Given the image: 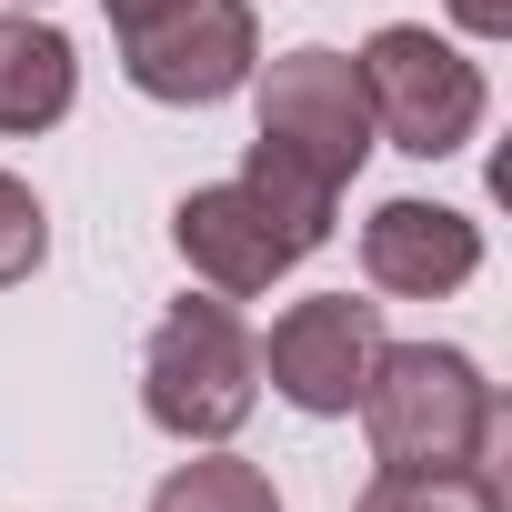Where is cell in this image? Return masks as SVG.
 I'll list each match as a JSON object with an SVG mask.
<instances>
[{"instance_id": "obj_1", "label": "cell", "mask_w": 512, "mask_h": 512, "mask_svg": "<svg viewBox=\"0 0 512 512\" xmlns=\"http://www.w3.org/2000/svg\"><path fill=\"white\" fill-rule=\"evenodd\" d=\"M352 412H362L382 472H472L502 442V392L452 342H382Z\"/></svg>"}, {"instance_id": "obj_2", "label": "cell", "mask_w": 512, "mask_h": 512, "mask_svg": "<svg viewBox=\"0 0 512 512\" xmlns=\"http://www.w3.org/2000/svg\"><path fill=\"white\" fill-rule=\"evenodd\" d=\"M251 402H262V342L241 332V312L221 292L171 302L151 322V342H141V412H151V432L201 452V442H231L251 422Z\"/></svg>"}, {"instance_id": "obj_3", "label": "cell", "mask_w": 512, "mask_h": 512, "mask_svg": "<svg viewBox=\"0 0 512 512\" xmlns=\"http://www.w3.org/2000/svg\"><path fill=\"white\" fill-rule=\"evenodd\" d=\"M352 61H362V91H372V131H382L392 151H412V161L472 151V131H482V111H492L482 61H462V51L432 41L422 21H382Z\"/></svg>"}, {"instance_id": "obj_4", "label": "cell", "mask_w": 512, "mask_h": 512, "mask_svg": "<svg viewBox=\"0 0 512 512\" xmlns=\"http://www.w3.org/2000/svg\"><path fill=\"white\" fill-rule=\"evenodd\" d=\"M121 41V71L141 101H171V111H211L231 101L251 71H262V21H251V0H161L141 11Z\"/></svg>"}, {"instance_id": "obj_5", "label": "cell", "mask_w": 512, "mask_h": 512, "mask_svg": "<svg viewBox=\"0 0 512 512\" xmlns=\"http://www.w3.org/2000/svg\"><path fill=\"white\" fill-rule=\"evenodd\" d=\"M251 81H262V141L292 151L302 171H322L332 191L382 151V131H372V91H362V61H352V51L302 41V51L262 61Z\"/></svg>"}, {"instance_id": "obj_6", "label": "cell", "mask_w": 512, "mask_h": 512, "mask_svg": "<svg viewBox=\"0 0 512 512\" xmlns=\"http://www.w3.org/2000/svg\"><path fill=\"white\" fill-rule=\"evenodd\" d=\"M382 342H392V332H382V302L312 292V302H292V312L272 322V342H262V382H272L292 412L342 422V412L362 402V382H372Z\"/></svg>"}, {"instance_id": "obj_7", "label": "cell", "mask_w": 512, "mask_h": 512, "mask_svg": "<svg viewBox=\"0 0 512 512\" xmlns=\"http://www.w3.org/2000/svg\"><path fill=\"white\" fill-rule=\"evenodd\" d=\"M171 251H181V272H191L201 292H221V302H251V292H272L292 262H312V251L272 221V201L251 191L241 171L171 201Z\"/></svg>"}, {"instance_id": "obj_8", "label": "cell", "mask_w": 512, "mask_h": 512, "mask_svg": "<svg viewBox=\"0 0 512 512\" xmlns=\"http://www.w3.org/2000/svg\"><path fill=\"white\" fill-rule=\"evenodd\" d=\"M482 272V221L452 211V201H382L362 221V282L392 292V302H442Z\"/></svg>"}, {"instance_id": "obj_9", "label": "cell", "mask_w": 512, "mask_h": 512, "mask_svg": "<svg viewBox=\"0 0 512 512\" xmlns=\"http://www.w3.org/2000/svg\"><path fill=\"white\" fill-rule=\"evenodd\" d=\"M71 101H81V51H71V31H51V21H31V11H0V131L31 141V131L71 121Z\"/></svg>"}, {"instance_id": "obj_10", "label": "cell", "mask_w": 512, "mask_h": 512, "mask_svg": "<svg viewBox=\"0 0 512 512\" xmlns=\"http://www.w3.org/2000/svg\"><path fill=\"white\" fill-rule=\"evenodd\" d=\"M151 512H282V492H272L262 462H241V452L201 442L191 462H171V472L151 482Z\"/></svg>"}, {"instance_id": "obj_11", "label": "cell", "mask_w": 512, "mask_h": 512, "mask_svg": "<svg viewBox=\"0 0 512 512\" xmlns=\"http://www.w3.org/2000/svg\"><path fill=\"white\" fill-rule=\"evenodd\" d=\"M241 181L272 201V221H282V231H292L302 251H322V241H332V211H342V191H332L322 171H302L292 151H272L262 131H251V161H241Z\"/></svg>"}, {"instance_id": "obj_12", "label": "cell", "mask_w": 512, "mask_h": 512, "mask_svg": "<svg viewBox=\"0 0 512 512\" xmlns=\"http://www.w3.org/2000/svg\"><path fill=\"white\" fill-rule=\"evenodd\" d=\"M352 512H502V472L472 462V472H372Z\"/></svg>"}, {"instance_id": "obj_13", "label": "cell", "mask_w": 512, "mask_h": 512, "mask_svg": "<svg viewBox=\"0 0 512 512\" xmlns=\"http://www.w3.org/2000/svg\"><path fill=\"white\" fill-rule=\"evenodd\" d=\"M41 262H51V211L21 171H0V292H21Z\"/></svg>"}, {"instance_id": "obj_14", "label": "cell", "mask_w": 512, "mask_h": 512, "mask_svg": "<svg viewBox=\"0 0 512 512\" xmlns=\"http://www.w3.org/2000/svg\"><path fill=\"white\" fill-rule=\"evenodd\" d=\"M442 11H452L472 41H512V0H442Z\"/></svg>"}, {"instance_id": "obj_15", "label": "cell", "mask_w": 512, "mask_h": 512, "mask_svg": "<svg viewBox=\"0 0 512 512\" xmlns=\"http://www.w3.org/2000/svg\"><path fill=\"white\" fill-rule=\"evenodd\" d=\"M101 11H111V31H131L141 11H161V0H101Z\"/></svg>"}, {"instance_id": "obj_16", "label": "cell", "mask_w": 512, "mask_h": 512, "mask_svg": "<svg viewBox=\"0 0 512 512\" xmlns=\"http://www.w3.org/2000/svg\"><path fill=\"white\" fill-rule=\"evenodd\" d=\"M21 11H41V0H21Z\"/></svg>"}]
</instances>
